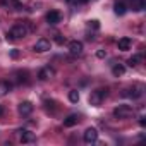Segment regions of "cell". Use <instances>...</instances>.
<instances>
[{"mask_svg": "<svg viewBox=\"0 0 146 146\" xmlns=\"http://www.w3.org/2000/svg\"><path fill=\"white\" fill-rule=\"evenodd\" d=\"M132 113H134V110H132L129 105H119V107L113 110V115H115L117 119H129Z\"/></svg>", "mask_w": 146, "mask_h": 146, "instance_id": "3", "label": "cell"}, {"mask_svg": "<svg viewBox=\"0 0 146 146\" xmlns=\"http://www.w3.org/2000/svg\"><path fill=\"white\" fill-rule=\"evenodd\" d=\"M53 76H55V70H53L50 65H46V67L40 69V72H38V78H40L41 81H48V79H52Z\"/></svg>", "mask_w": 146, "mask_h": 146, "instance_id": "6", "label": "cell"}, {"mask_svg": "<svg viewBox=\"0 0 146 146\" xmlns=\"http://www.w3.org/2000/svg\"><path fill=\"white\" fill-rule=\"evenodd\" d=\"M11 57H12V58H17V57H19V50H16V48L11 50Z\"/></svg>", "mask_w": 146, "mask_h": 146, "instance_id": "25", "label": "cell"}, {"mask_svg": "<svg viewBox=\"0 0 146 146\" xmlns=\"http://www.w3.org/2000/svg\"><path fill=\"white\" fill-rule=\"evenodd\" d=\"M117 46H119V50L125 52V50H129V48L132 46V40H131V38H120V40L117 41Z\"/></svg>", "mask_w": 146, "mask_h": 146, "instance_id": "14", "label": "cell"}, {"mask_svg": "<svg viewBox=\"0 0 146 146\" xmlns=\"http://www.w3.org/2000/svg\"><path fill=\"white\" fill-rule=\"evenodd\" d=\"M33 108H35V107H33V103H31V102H21L17 110H19V113H21V115H29V113L33 112Z\"/></svg>", "mask_w": 146, "mask_h": 146, "instance_id": "10", "label": "cell"}, {"mask_svg": "<svg viewBox=\"0 0 146 146\" xmlns=\"http://www.w3.org/2000/svg\"><path fill=\"white\" fill-rule=\"evenodd\" d=\"M17 83H28V72H16Z\"/></svg>", "mask_w": 146, "mask_h": 146, "instance_id": "20", "label": "cell"}, {"mask_svg": "<svg viewBox=\"0 0 146 146\" xmlns=\"http://www.w3.org/2000/svg\"><path fill=\"white\" fill-rule=\"evenodd\" d=\"M55 41H57L58 45H64V43H65V38H64L62 35H55Z\"/></svg>", "mask_w": 146, "mask_h": 146, "instance_id": "23", "label": "cell"}, {"mask_svg": "<svg viewBox=\"0 0 146 146\" xmlns=\"http://www.w3.org/2000/svg\"><path fill=\"white\" fill-rule=\"evenodd\" d=\"M50 46H52L50 40H46V38H40V40L35 43V52H38V53H45V52L50 50Z\"/></svg>", "mask_w": 146, "mask_h": 146, "instance_id": "5", "label": "cell"}, {"mask_svg": "<svg viewBox=\"0 0 146 146\" xmlns=\"http://www.w3.org/2000/svg\"><path fill=\"white\" fill-rule=\"evenodd\" d=\"M141 55H132L131 58H129V65L131 67H136V65H139V62H141Z\"/></svg>", "mask_w": 146, "mask_h": 146, "instance_id": "19", "label": "cell"}, {"mask_svg": "<svg viewBox=\"0 0 146 146\" xmlns=\"http://www.w3.org/2000/svg\"><path fill=\"white\" fill-rule=\"evenodd\" d=\"M69 2H70V0H69Z\"/></svg>", "mask_w": 146, "mask_h": 146, "instance_id": "29", "label": "cell"}, {"mask_svg": "<svg viewBox=\"0 0 146 146\" xmlns=\"http://www.w3.org/2000/svg\"><path fill=\"white\" fill-rule=\"evenodd\" d=\"M96 57H98V58H105V57H107V50H103V48H100V50L96 52Z\"/></svg>", "mask_w": 146, "mask_h": 146, "instance_id": "24", "label": "cell"}, {"mask_svg": "<svg viewBox=\"0 0 146 146\" xmlns=\"http://www.w3.org/2000/svg\"><path fill=\"white\" fill-rule=\"evenodd\" d=\"M19 132H21V143H35V141H36L35 132L26 131V129H23V131H19Z\"/></svg>", "mask_w": 146, "mask_h": 146, "instance_id": "11", "label": "cell"}, {"mask_svg": "<svg viewBox=\"0 0 146 146\" xmlns=\"http://www.w3.org/2000/svg\"><path fill=\"white\" fill-rule=\"evenodd\" d=\"M139 125H141V127H144V125H146V120H144V117H141V119H139Z\"/></svg>", "mask_w": 146, "mask_h": 146, "instance_id": "26", "label": "cell"}, {"mask_svg": "<svg viewBox=\"0 0 146 146\" xmlns=\"http://www.w3.org/2000/svg\"><path fill=\"white\" fill-rule=\"evenodd\" d=\"M74 2H76V4H86L88 0H74Z\"/></svg>", "mask_w": 146, "mask_h": 146, "instance_id": "27", "label": "cell"}, {"mask_svg": "<svg viewBox=\"0 0 146 146\" xmlns=\"http://www.w3.org/2000/svg\"><path fill=\"white\" fill-rule=\"evenodd\" d=\"M113 12H115L117 16H124V14L127 12V5H125L124 2H117V4L113 5Z\"/></svg>", "mask_w": 146, "mask_h": 146, "instance_id": "15", "label": "cell"}, {"mask_svg": "<svg viewBox=\"0 0 146 146\" xmlns=\"http://www.w3.org/2000/svg\"><path fill=\"white\" fill-rule=\"evenodd\" d=\"M69 52H70L72 55H81V53H83V43L78 41V40L70 41V43H69Z\"/></svg>", "mask_w": 146, "mask_h": 146, "instance_id": "8", "label": "cell"}, {"mask_svg": "<svg viewBox=\"0 0 146 146\" xmlns=\"http://www.w3.org/2000/svg\"><path fill=\"white\" fill-rule=\"evenodd\" d=\"M83 139H84L86 144L96 143V141H98V131H96L95 127H88V129L84 131V134H83Z\"/></svg>", "mask_w": 146, "mask_h": 146, "instance_id": "4", "label": "cell"}, {"mask_svg": "<svg viewBox=\"0 0 146 146\" xmlns=\"http://www.w3.org/2000/svg\"><path fill=\"white\" fill-rule=\"evenodd\" d=\"M60 21H62V16H60V12H58V11H50V12L46 14V23H48V24H52V26L58 24Z\"/></svg>", "mask_w": 146, "mask_h": 146, "instance_id": "7", "label": "cell"}, {"mask_svg": "<svg viewBox=\"0 0 146 146\" xmlns=\"http://www.w3.org/2000/svg\"><path fill=\"white\" fill-rule=\"evenodd\" d=\"M0 4H2V5H17V2H16V0H0Z\"/></svg>", "mask_w": 146, "mask_h": 146, "instance_id": "22", "label": "cell"}, {"mask_svg": "<svg viewBox=\"0 0 146 146\" xmlns=\"http://www.w3.org/2000/svg\"><path fill=\"white\" fill-rule=\"evenodd\" d=\"M124 96H129V98H132V100H136V98H139L141 95H143V88L141 86H134V88H131V90H125V93H122Z\"/></svg>", "mask_w": 146, "mask_h": 146, "instance_id": "9", "label": "cell"}, {"mask_svg": "<svg viewBox=\"0 0 146 146\" xmlns=\"http://www.w3.org/2000/svg\"><path fill=\"white\" fill-rule=\"evenodd\" d=\"M69 100H70L72 103H78V102H79V91H76V90L69 91Z\"/></svg>", "mask_w": 146, "mask_h": 146, "instance_id": "18", "label": "cell"}, {"mask_svg": "<svg viewBox=\"0 0 146 146\" xmlns=\"http://www.w3.org/2000/svg\"><path fill=\"white\" fill-rule=\"evenodd\" d=\"M2 115H4V107L0 105V117H2Z\"/></svg>", "mask_w": 146, "mask_h": 146, "instance_id": "28", "label": "cell"}, {"mask_svg": "<svg viewBox=\"0 0 146 146\" xmlns=\"http://www.w3.org/2000/svg\"><path fill=\"white\" fill-rule=\"evenodd\" d=\"M29 21H21L19 24L12 26V29L5 35V40L7 41H12V40H19V38H24L28 33H29Z\"/></svg>", "mask_w": 146, "mask_h": 146, "instance_id": "1", "label": "cell"}, {"mask_svg": "<svg viewBox=\"0 0 146 146\" xmlns=\"http://www.w3.org/2000/svg\"><path fill=\"white\" fill-rule=\"evenodd\" d=\"M79 119H81V117H79L78 113H70V115H67V117L64 119V125H65V127H72V125H76V124L79 122Z\"/></svg>", "mask_w": 146, "mask_h": 146, "instance_id": "12", "label": "cell"}, {"mask_svg": "<svg viewBox=\"0 0 146 146\" xmlns=\"http://www.w3.org/2000/svg\"><path fill=\"white\" fill-rule=\"evenodd\" d=\"M12 90V84L11 83H7V81H4V83H0V96H4V95H7L9 91Z\"/></svg>", "mask_w": 146, "mask_h": 146, "instance_id": "17", "label": "cell"}, {"mask_svg": "<svg viewBox=\"0 0 146 146\" xmlns=\"http://www.w3.org/2000/svg\"><path fill=\"white\" fill-rule=\"evenodd\" d=\"M124 72H125V67H124L122 64H115V65L112 67V74H113L115 78H120V76H124Z\"/></svg>", "mask_w": 146, "mask_h": 146, "instance_id": "16", "label": "cell"}, {"mask_svg": "<svg viewBox=\"0 0 146 146\" xmlns=\"http://www.w3.org/2000/svg\"><path fill=\"white\" fill-rule=\"evenodd\" d=\"M108 96V90L105 88H100V90H95V91H91L90 93V103L93 105V107H98V105H102V102L105 100Z\"/></svg>", "mask_w": 146, "mask_h": 146, "instance_id": "2", "label": "cell"}, {"mask_svg": "<svg viewBox=\"0 0 146 146\" xmlns=\"http://www.w3.org/2000/svg\"><path fill=\"white\" fill-rule=\"evenodd\" d=\"M88 28H90V29H91V28H93V29H98V28H100V23H98L96 19H93V21H88Z\"/></svg>", "mask_w": 146, "mask_h": 146, "instance_id": "21", "label": "cell"}, {"mask_svg": "<svg viewBox=\"0 0 146 146\" xmlns=\"http://www.w3.org/2000/svg\"><path fill=\"white\" fill-rule=\"evenodd\" d=\"M146 7V0H131V9L134 12H141Z\"/></svg>", "mask_w": 146, "mask_h": 146, "instance_id": "13", "label": "cell"}]
</instances>
